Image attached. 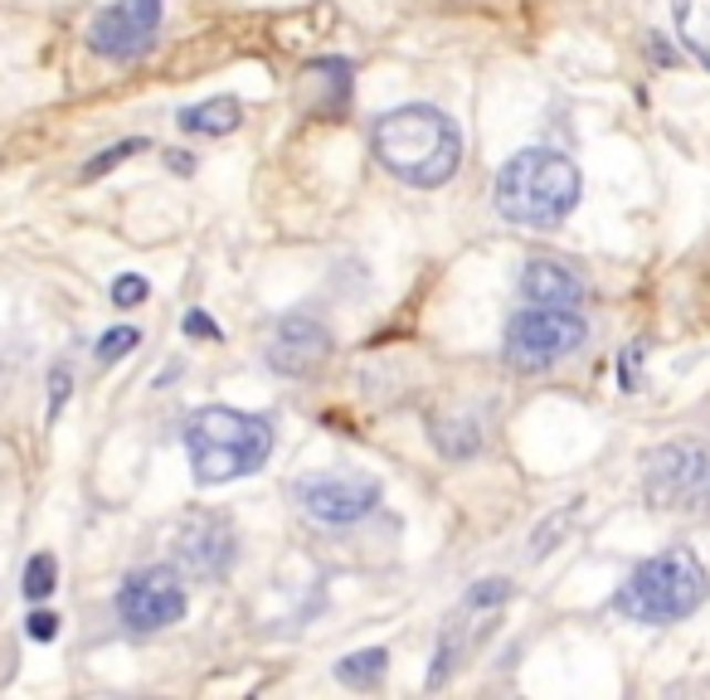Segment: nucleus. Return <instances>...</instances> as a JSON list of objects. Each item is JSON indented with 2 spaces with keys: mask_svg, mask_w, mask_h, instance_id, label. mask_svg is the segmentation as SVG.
Returning <instances> with one entry per match:
<instances>
[{
  "mask_svg": "<svg viewBox=\"0 0 710 700\" xmlns=\"http://www.w3.org/2000/svg\"><path fill=\"white\" fill-rule=\"evenodd\" d=\"M142 346V331L137 326H113V331H103L97 336V365H117V361H127L132 351Z\"/></svg>",
  "mask_w": 710,
  "mask_h": 700,
  "instance_id": "6ab92c4d",
  "label": "nucleus"
},
{
  "mask_svg": "<svg viewBox=\"0 0 710 700\" xmlns=\"http://www.w3.org/2000/svg\"><path fill=\"white\" fill-rule=\"evenodd\" d=\"M24 598L30 604H40V598H49L59 588V564H54V555H34L30 564H24Z\"/></svg>",
  "mask_w": 710,
  "mask_h": 700,
  "instance_id": "a211bd4d",
  "label": "nucleus"
},
{
  "mask_svg": "<svg viewBox=\"0 0 710 700\" xmlns=\"http://www.w3.org/2000/svg\"><path fill=\"white\" fill-rule=\"evenodd\" d=\"M370 152L375 161L399 176L404 186H419V190H438L452 180V170L462 161V132L452 127L448 113L424 103L395 107L375 122L370 132Z\"/></svg>",
  "mask_w": 710,
  "mask_h": 700,
  "instance_id": "f257e3e1",
  "label": "nucleus"
},
{
  "mask_svg": "<svg viewBox=\"0 0 710 700\" xmlns=\"http://www.w3.org/2000/svg\"><path fill=\"white\" fill-rule=\"evenodd\" d=\"M584 195V176L555 146H525L497 170V215L521 229H555L574 215Z\"/></svg>",
  "mask_w": 710,
  "mask_h": 700,
  "instance_id": "f03ea898",
  "label": "nucleus"
},
{
  "mask_svg": "<svg viewBox=\"0 0 710 700\" xmlns=\"http://www.w3.org/2000/svg\"><path fill=\"white\" fill-rule=\"evenodd\" d=\"M428 438H434V448L443 452L448 462H462L472 458V452H482V428L468 414H434L428 419Z\"/></svg>",
  "mask_w": 710,
  "mask_h": 700,
  "instance_id": "4468645a",
  "label": "nucleus"
},
{
  "mask_svg": "<svg viewBox=\"0 0 710 700\" xmlns=\"http://www.w3.org/2000/svg\"><path fill=\"white\" fill-rule=\"evenodd\" d=\"M107 292H113V306H117V312H132V306H142L146 297H152V282H146L142 273H117Z\"/></svg>",
  "mask_w": 710,
  "mask_h": 700,
  "instance_id": "aec40b11",
  "label": "nucleus"
},
{
  "mask_svg": "<svg viewBox=\"0 0 710 700\" xmlns=\"http://www.w3.org/2000/svg\"><path fill=\"white\" fill-rule=\"evenodd\" d=\"M166 156H170V170H180V176L195 170V156H186V152H166Z\"/></svg>",
  "mask_w": 710,
  "mask_h": 700,
  "instance_id": "393cba45",
  "label": "nucleus"
},
{
  "mask_svg": "<svg viewBox=\"0 0 710 700\" xmlns=\"http://www.w3.org/2000/svg\"><path fill=\"white\" fill-rule=\"evenodd\" d=\"M24 633H30V642H54V637H59V618L49 608H34L30 623H24Z\"/></svg>",
  "mask_w": 710,
  "mask_h": 700,
  "instance_id": "4be33fe9",
  "label": "nucleus"
},
{
  "mask_svg": "<svg viewBox=\"0 0 710 700\" xmlns=\"http://www.w3.org/2000/svg\"><path fill=\"white\" fill-rule=\"evenodd\" d=\"M69 389H73V370H69V365H54V375H49V419H59Z\"/></svg>",
  "mask_w": 710,
  "mask_h": 700,
  "instance_id": "412c9836",
  "label": "nucleus"
},
{
  "mask_svg": "<svg viewBox=\"0 0 710 700\" xmlns=\"http://www.w3.org/2000/svg\"><path fill=\"white\" fill-rule=\"evenodd\" d=\"M273 424L263 414L205 404L186 419V458L200 487H225L239 477H253L273 458Z\"/></svg>",
  "mask_w": 710,
  "mask_h": 700,
  "instance_id": "7ed1b4c3",
  "label": "nucleus"
},
{
  "mask_svg": "<svg viewBox=\"0 0 710 700\" xmlns=\"http://www.w3.org/2000/svg\"><path fill=\"white\" fill-rule=\"evenodd\" d=\"M638 365H643V346H628L623 351V389H638Z\"/></svg>",
  "mask_w": 710,
  "mask_h": 700,
  "instance_id": "b1692460",
  "label": "nucleus"
},
{
  "mask_svg": "<svg viewBox=\"0 0 710 700\" xmlns=\"http://www.w3.org/2000/svg\"><path fill=\"white\" fill-rule=\"evenodd\" d=\"M117 618L127 633H161L186 618V584L170 564L132 570L117 588Z\"/></svg>",
  "mask_w": 710,
  "mask_h": 700,
  "instance_id": "6e6552de",
  "label": "nucleus"
},
{
  "mask_svg": "<svg viewBox=\"0 0 710 700\" xmlns=\"http://www.w3.org/2000/svg\"><path fill=\"white\" fill-rule=\"evenodd\" d=\"M584 341H589V322L580 316V306H535V302H525L521 312L507 322L501 355H507L511 370L541 375V370H550V365L570 361Z\"/></svg>",
  "mask_w": 710,
  "mask_h": 700,
  "instance_id": "39448f33",
  "label": "nucleus"
},
{
  "mask_svg": "<svg viewBox=\"0 0 710 700\" xmlns=\"http://www.w3.org/2000/svg\"><path fill=\"white\" fill-rule=\"evenodd\" d=\"M161 15H166V0H113L103 6L88 24V49L97 59H137L142 49H152L156 30H161Z\"/></svg>",
  "mask_w": 710,
  "mask_h": 700,
  "instance_id": "1a4fd4ad",
  "label": "nucleus"
},
{
  "mask_svg": "<svg viewBox=\"0 0 710 700\" xmlns=\"http://www.w3.org/2000/svg\"><path fill=\"white\" fill-rule=\"evenodd\" d=\"M507 604H511V579H477L468 594H462L458 618L468 623V628H487V618H497Z\"/></svg>",
  "mask_w": 710,
  "mask_h": 700,
  "instance_id": "2eb2a0df",
  "label": "nucleus"
},
{
  "mask_svg": "<svg viewBox=\"0 0 710 700\" xmlns=\"http://www.w3.org/2000/svg\"><path fill=\"white\" fill-rule=\"evenodd\" d=\"M180 331H186V336H200V341H219V326H215L210 316L200 312V306H190V312H186V322H180Z\"/></svg>",
  "mask_w": 710,
  "mask_h": 700,
  "instance_id": "5701e85b",
  "label": "nucleus"
},
{
  "mask_svg": "<svg viewBox=\"0 0 710 700\" xmlns=\"http://www.w3.org/2000/svg\"><path fill=\"white\" fill-rule=\"evenodd\" d=\"M643 497L652 511L706 515L710 511V443L701 438H671L652 448L643 462Z\"/></svg>",
  "mask_w": 710,
  "mask_h": 700,
  "instance_id": "423d86ee",
  "label": "nucleus"
},
{
  "mask_svg": "<svg viewBox=\"0 0 710 700\" xmlns=\"http://www.w3.org/2000/svg\"><path fill=\"white\" fill-rule=\"evenodd\" d=\"M176 122H180L186 137H229V132L243 122V103L239 97H205V103L186 107Z\"/></svg>",
  "mask_w": 710,
  "mask_h": 700,
  "instance_id": "ddd939ff",
  "label": "nucleus"
},
{
  "mask_svg": "<svg viewBox=\"0 0 710 700\" xmlns=\"http://www.w3.org/2000/svg\"><path fill=\"white\" fill-rule=\"evenodd\" d=\"M292 497L297 506L312 515L316 525H332V531H346V525L370 521L385 487L365 472H312L302 482H292Z\"/></svg>",
  "mask_w": 710,
  "mask_h": 700,
  "instance_id": "0eeeda50",
  "label": "nucleus"
},
{
  "mask_svg": "<svg viewBox=\"0 0 710 700\" xmlns=\"http://www.w3.org/2000/svg\"><path fill=\"white\" fill-rule=\"evenodd\" d=\"M170 550H176L180 570L195 574V579H225L239 555L234 525L215 511H190L186 521L176 525V535H170Z\"/></svg>",
  "mask_w": 710,
  "mask_h": 700,
  "instance_id": "9d476101",
  "label": "nucleus"
},
{
  "mask_svg": "<svg viewBox=\"0 0 710 700\" xmlns=\"http://www.w3.org/2000/svg\"><path fill=\"white\" fill-rule=\"evenodd\" d=\"M710 598V574L691 550H662L643 560L614 594V613L643 628H667V623L691 618Z\"/></svg>",
  "mask_w": 710,
  "mask_h": 700,
  "instance_id": "20e7f679",
  "label": "nucleus"
},
{
  "mask_svg": "<svg viewBox=\"0 0 710 700\" xmlns=\"http://www.w3.org/2000/svg\"><path fill=\"white\" fill-rule=\"evenodd\" d=\"M521 297L535 306H580L584 302V278L560 258H531L521 268Z\"/></svg>",
  "mask_w": 710,
  "mask_h": 700,
  "instance_id": "f8f14e48",
  "label": "nucleus"
},
{
  "mask_svg": "<svg viewBox=\"0 0 710 700\" xmlns=\"http://www.w3.org/2000/svg\"><path fill=\"white\" fill-rule=\"evenodd\" d=\"M385 671H389V652H385V647H361V652H351V657L336 661V681L355 686V691H370L375 681H385Z\"/></svg>",
  "mask_w": 710,
  "mask_h": 700,
  "instance_id": "dca6fc26",
  "label": "nucleus"
},
{
  "mask_svg": "<svg viewBox=\"0 0 710 700\" xmlns=\"http://www.w3.org/2000/svg\"><path fill=\"white\" fill-rule=\"evenodd\" d=\"M142 152H146V142H142V137H127V142L107 146V152H97L93 161H83L79 180H97V176H107V170H117L122 161H132V156H142Z\"/></svg>",
  "mask_w": 710,
  "mask_h": 700,
  "instance_id": "f3484780",
  "label": "nucleus"
},
{
  "mask_svg": "<svg viewBox=\"0 0 710 700\" xmlns=\"http://www.w3.org/2000/svg\"><path fill=\"white\" fill-rule=\"evenodd\" d=\"M263 355L278 375H292V379L316 375L326 361H332V331L307 312H283L273 322V331H268Z\"/></svg>",
  "mask_w": 710,
  "mask_h": 700,
  "instance_id": "9b49d317",
  "label": "nucleus"
}]
</instances>
